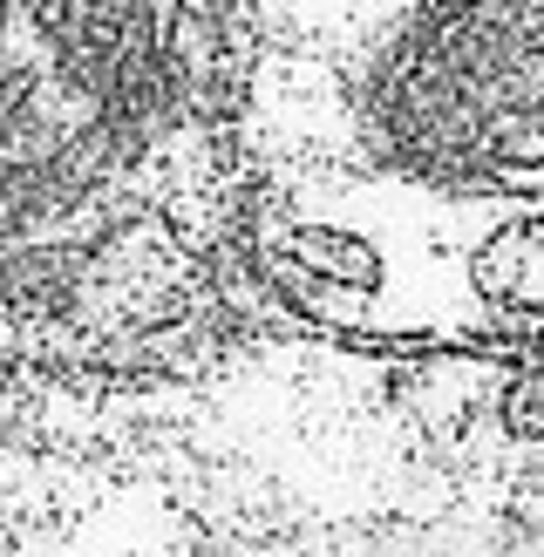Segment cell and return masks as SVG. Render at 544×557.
Here are the masks:
<instances>
[{"label": "cell", "instance_id": "6da1fadb", "mask_svg": "<svg viewBox=\"0 0 544 557\" xmlns=\"http://www.w3.org/2000/svg\"><path fill=\"white\" fill-rule=\"evenodd\" d=\"M252 333L544 354V0H238Z\"/></svg>", "mask_w": 544, "mask_h": 557}, {"label": "cell", "instance_id": "7a4b0ae2", "mask_svg": "<svg viewBox=\"0 0 544 557\" xmlns=\"http://www.w3.org/2000/svg\"><path fill=\"white\" fill-rule=\"evenodd\" d=\"M245 333L238 0H0V381H177Z\"/></svg>", "mask_w": 544, "mask_h": 557}]
</instances>
